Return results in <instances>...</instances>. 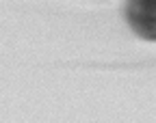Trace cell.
Listing matches in <instances>:
<instances>
[{
	"mask_svg": "<svg viewBox=\"0 0 156 123\" xmlns=\"http://www.w3.org/2000/svg\"><path fill=\"white\" fill-rule=\"evenodd\" d=\"M124 15L136 37L156 41V0H126Z\"/></svg>",
	"mask_w": 156,
	"mask_h": 123,
	"instance_id": "obj_1",
	"label": "cell"
}]
</instances>
